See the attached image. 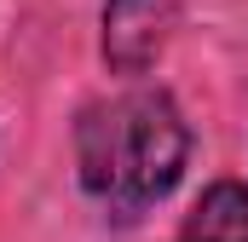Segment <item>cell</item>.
<instances>
[{
  "label": "cell",
  "instance_id": "6da1fadb",
  "mask_svg": "<svg viewBox=\"0 0 248 242\" xmlns=\"http://www.w3.org/2000/svg\"><path fill=\"white\" fill-rule=\"evenodd\" d=\"M190 162V127L162 87H133L110 104H87L75 121V167L81 190L104 202L116 219L156 208Z\"/></svg>",
  "mask_w": 248,
  "mask_h": 242
},
{
  "label": "cell",
  "instance_id": "7a4b0ae2",
  "mask_svg": "<svg viewBox=\"0 0 248 242\" xmlns=\"http://www.w3.org/2000/svg\"><path fill=\"white\" fill-rule=\"evenodd\" d=\"M98 29H104L98 52L110 63V75H127V81L150 75L179 29V0H104Z\"/></svg>",
  "mask_w": 248,
  "mask_h": 242
},
{
  "label": "cell",
  "instance_id": "3957f363",
  "mask_svg": "<svg viewBox=\"0 0 248 242\" xmlns=\"http://www.w3.org/2000/svg\"><path fill=\"white\" fill-rule=\"evenodd\" d=\"M173 242H248V184L214 179L196 196V208L185 213Z\"/></svg>",
  "mask_w": 248,
  "mask_h": 242
}]
</instances>
